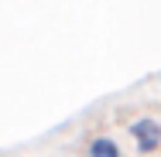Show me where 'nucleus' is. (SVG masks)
<instances>
[{
	"label": "nucleus",
	"mask_w": 161,
	"mask_h": 157,
	"mask_svg": "<svg viewBox=\"0 0 161 157\" xmlns=\"http://www.w3.org/2000/svg\"><path fill=\"white\" fill-rule=\"evenodd\" d=\"M130 137L137 140V150L151 154V150L161 147V123L154 116H141L137 123H130Z\"/></svg>",
	"instance_id": "1"
},
{
	"label": "nucleus",
	"mask_w": 161,
	"mask_h": 157,
	"mask_svg": "<svg viewBox=\"0 0 161 157\" xmlns=\"http://www.w3.org/2000/svg\"><path fill=\"white\" fill-rule=\"evenodd\" d=\"M86 150H89V157H120L117 144H113L110 137H93V140L86 144Z\"/></svg>",
	"instance_id": "2"
}]
</instances>
